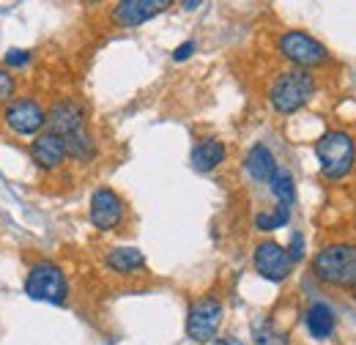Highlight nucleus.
I'll return each instance as SVG.
<instances>
[{"instance_id":"nucleus-1","label":"nucleus","mask_w":356,"mask_h":345,"mask_svg":"<svg viewBox=\"0 0 356 345\" xmlns=\"http://www.w3.org/2000/svg\"><path fill=\"white\" fill-rule=\"evenodd\" d=\"M312 274L334 288H356V244H329L312 258Z\"/></svg>"},{"instance_id":"nucleus-2","label":"nucleus","mask_w":356,"mask_h":345,"mask_svg":"<svg viewBox=\"0 0 356 345\" xmlns=\"http://www.w3.org/2000/svg\"><path fill=\"white\" fill-rule=\"evenodd\" d=\"M315 157L321 162V172L332 181L346 178L356 165V140L354 134L343 129H332L318 137Z\"/></svg>"},{"instance_id":"nucleus-3","label":"nucleus","mask_w":356,"mask_h":345,"mask_svg":"<svg viewBox=\"0 0 356 345\" xmlns=\"http://www.w3.org/2000/svg\"><path fill=\"white\" fill-rule=\"evenodd\" d=\"M312 96H315V77L305 69L282 72L268 90V102L280 115H291V113L302 110Z\"/></svg>"},{"instance_id":"nucleus-4","label":"nucleus","mask_w":356,"mask_h":345,"mask_svg":"<svg viewBox=\"0 0 356 345\" xmlns=\"http://www.w3.org/2000/svg\"><path fill=\"white\" fill-rule=\"evenodd\" d=\"M25 294L33 302H47V304H63L69 296V282L66 274L60 271L58 263L52 260H42L36 263L28 277H25Z\"/></svg>"},{"instance_id":"nucleus-5","label":"nucleus","mask_w":356,"mask_h":345,"mask_svg":"<svg viewBox=\"0 0 356 345\" xmlns=\"http://www.w3.org/2000/svg\"><path fill=\"white\" fill-rule=\"evenodd\" d=\"M280 52L296 69H305V72L312 69V66L326 63V58H329L326 47L318 42V39H312L310 33H305V31H288V33H282L280 36Z\"/></svg>"},{"instance_id":"nucleus-6","label":"nucleus","mask_w":356,"mask_h":345,"mask_svg":"<svg viewBox=\"0 0 356 345\" xmlns=\"http://www.w3.org/2000/svg\"><path fill=\"white\" fill-rule=\"evenodd\" d=\"M222 323V302L214 296H203L189 307L186 315V335L195 343H211Z\"/></svg>"},{"instance_id":"nucleus-7","label":"nucleus","mask_w":356,"mask_h":345,"mask_svg":"<svg viewBox=\"0 0 356 345\" xmlns=\"http://www.w3.org/2000/svg\"><path fill=\"white\" fill-rule=\"evenodd\" d=\"M6 127L22 137H33L47 127V110L36 99H17L3 110Z\"/></svg>"},{"instance_id":"nucleus-8","label":"nucleus","mask_w":356,"mask_h":345,"mask_svg":"<svg viewBox=\"0 0 356 345\" xmlns=\"http://www.w3.org/2000/svg\"><path fill=\"white\" fill-rule=\"evenodd\" d=\"M124 200L115 189L99 186L90 195V225L99 230H115L124 222Z\"/></svg>"},{"instance_id":"nucleus-9","label":"nucleus","mask_w":356,"mask_h":345,"mask_svg":"<svg viewBox=\"0 0 356 345\" xmlns=\"http://www.w3.org/2000/svg\"><path fill=\"white\" fill-rule=\"evenodd\" d=\"M255 268L261 277H266L271 282H282L291 277L293 260L288 255V250L277 241H261L255 247Z\"/></svg>"},{"instance_id":"nucleus-10","label":"nucleus","mask_w":356,"mask_h":345,"mask_svg":"<svg viewBox=\"0 0 356 345\" xmlns=\"http://www.w3.org/2000/svg\"><path fill=\"white\" fill-rule=\"evenodd\" d=\"M168 6H170L168 0H121L113 8V22L121 28H137L154 19L156 14H162Z\"/></svg>"},{"instance_id":"nucleus-11","label":"nucleus","mask_w":356,"mask_h":345,"mask_svg":"<svg viewBox=\"0 0 356 345\" xmlns=\"http://www.w3.org/2000/svg\"><path fill=\"white\" fill-rule=\"evenodd\" d=\"M47 127H49L52 134H58V137H69L72 131L86 127V113H83V107H80L77 102L60 99V102H55V104L49 107V113H47Z\"/></svg>"},{"instance_id":"nucleus-12","label":"nucleus","mask_w":356,"mask_h":345,"mask_svg":"<svg viewBox=\"0 0 356 345\" xmlns=\"http://www.w3.org/2000/svg\"><path fill=\"white\" fill-rule=\"evenodd\" d=\"M31 157H33V162H36L42 170H55V168H60V165L66 162V157H69L66 140L58 137V134H52V131H42V134L33 140V145H31Z\"/></svg>"},{"instance_id":"nucleus-13","label":"nucleus","mask_w":356,"mask_h":345,"mask_svg":"<svg viewBox=\"0 0 356 345\" xmlns=\"http://www.w3.org/2000/svg\"><path fill=\"white\" fill-rule=\"evenodd\" d=\"M225 157H227V148H225L222 140H214V137L211 140H203L192 151V168L200 172H211L222 165Z\"/></svg>"},{"instance_id":"nucleus-14","label":"nucleus","mask_w":356,"mask_h":345,"mask_svg":"<svg viewBox=\"0 0 356 345\" xmlns=\"http://www.w3.org/2000/svg\"><path fill=\"white\" fill-rule=\"evenodd\" d=\"M244 168H247V172H250L255 181H261V184H268V181L274 178V172L280 170L274 154L268 151L266 145H261V143L250 148V154H247V159H244Z\"/></svg>"},{"instance_id":"nucleus-15","label":"nucleus","mask_w":356,"mask_h":345,"mask_svg":"<svg viewBox=\"0 0 356 345\" xmlns=\"http://www.w3.org/2000/svg\"><path fill=\"white\" fill-rule=\"evenodd\" d=\"M305 323H307V332L315 340H329L332 332H334V312H332L329 304L315 302L310 304V310L305 315Z\"/></svg>"},{"instance_id":"nucleus-16","label":"nucleus","mask_w":356,"mask_h":345,"mask_svg":"<svg viewBox=\"0 0 356 345\" xmlns=\"http://www.w3.org/2000/svg\"><path fill=\"white\" fill-rule=\"evenodd\" d=\"M107 266L118 274H137L145 268V255L137 247H115L107 252Z\"/></svg>"},{"instance_id":"nucleus-17","label":"nucleus","mask_w":356,"mask_h":345,"mask_svg":"<svg viewBox=\"0 0 356 345\" xmlns=\"http://www.w3.org/2000/svg\"><path fill=\"white\" fill-rule=\"evenodd\" d=\"M63 140H66V151H69L72 159H77V162H90V159L96 157V140H93V134H90L86 127L72 131V134L63 137Z\"/></svg>"},{"instance_id":"nucleus-18","label":"nucleus","mask_w":356,"mask_h":345,"mask_svg":"<svg viewBox=\"0 0 356 345\" xmlns=\"http://www.w3.org/2000/svg\"><path fill=\"white\" fill-rule=\"evenodd\" d=\"M268 186H271V195L277 198L280 206H285V209L293 206V200H296V184H293V175H291V172L277 170L274 178L268 181Z\"/></svg>"},{"instance_id":"nucleus-19","label":"nucleus","mask_w":356,"mask_h":345,"mask_svg":"<svg viewBox=\"0 0 356 345\" xmlns=\"http://www.w3.org/2000/svg\"><path fill=\"white\" fill-rule=\"evenodd\" d=\"M252 340L255 345H288V335L274 323V321H255L252 323Z\"/></svg>"},{"instance_id":"nucleus-20","label":"nucleus","mask_w":356,"mask_h":345,"mask_svg":"<svg viewBox=\"0 0 356 345\" xmlns=\"http://www.w3.org/2000/svg\"><path fill=\"white\" fill-rule=\"evenodd\" d=\"M288 219H291V209H285V206H277L274 211H261V214L255 216V225H258V230H277V227H285L288 225Z\"/></svg>"},{"instance_id":"nucleus-21","label":"nucleus","mask_w":356,"mask_h":345,"mask_svg":"<svg viewBox=\"0 0 356 345\" xmlns=\"http://www.w3.org/2000/svg\"><path fill=\"white\" fill-rule=\"evenodd\" d=\"M14 90H17V83H14V77L6 72V69H0V104H11V96H14Z\"/></svg>"},{"instance_id":"nucleus-22","label":"nucleus","mask_w":356,"mask_h":345,"mask_svg":"<svg viewBox=\"0 0 356 345\" xmlns=\"http://www.w3.org/2000/svg\"><path fill=\"white\" fill-rule=\"evenodd\" d=\"M28 63H31V52H28V49H8V55H6V66L19 69V66H28Z\"/></svg>"},{"instance_id":"nucleus-23","label":"nucleus","mask_w":356,"mask_h":345,"mask_svg":"<svg viewBox=\"0 0 356 345\" xmlns=\"http://www.w3.org/2000/svg\"><path fill=\"white\" fill-rule=\"evenodd\" d=\"M291 260L296 263V260H302L305 258V236L302 233H293V239H291Z\"/></svg>"},{"instance_id":"nucleus-24","label":"nucleus","mask_w":356,"mask_h":345,"mask_svg":"<svg viewBox=\"0 0 356 345\" xmlns=\"http://www.w3.org/2000/svg\"><path fill=\"white\" fill-rule=\"evenodd\" d=\"M192 52H195V42H184L181 47H176V52H173V61H186Z\"/></svg>"},{"instance_id":"nucleus-25","label":"nucleus","mask_w":356,"mask_h":345,"mask_svg":"<svg viewBox=\"0 0 356 345\" xmlns=\"http://www.w3.org/2000/svg\"><path fill=\"white\" fill-rule=\"evenodd\" d=\"M214 345H244V343L236 340V337H220V340H214Z\"/></svg>"},{"instance_id":"nucleus-26","label":"nucleus","mask_w":356,"mask_h":345,"mask_svg":"<svg viewBox=\"0 0 356 345\" xmlns=\"http://www.w3.org/2000/svg\"><path fill=\"white\" fill-rule=\"evenodd\" d=\"M354 299H356V288H354Z\"/></svg>"}]
</instances>
